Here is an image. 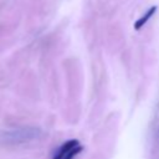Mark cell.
<instances>
[{"label":"cell","instance_id":"obj_1","mask_svg":"<svg viewBox=\"0 0 159 159\" xmlns=\"http://www.w3.org/2000/svg\"><path fill=\"white\" fill-rule=\"evenodd\" d=\"M82 150L83 147L77 139H68L57 148L52 159H73Z\"/></svg>","mask_w":159,"mask_h":159},{"label":"cell","instance_id":"obj_2","mask_svg":"<svg viewBox=\"0 0 159 159\" xmlns=\"http://www.w3.org/2000/svg\"><path fill=\"white\" fill-rule=\"evenodd\" d=\"M157 9H158V7H157L155 5H154V6H150V7L147 10V12H145V14H143V15H142V16H140L135 22H134V25H133V26H134V29H135V30H140V29H142V27H143V26H144V25H145L150 19H152V16L155 14Z\"/></svg>","mask_w":159,"mask_h":159}]
</instances>
